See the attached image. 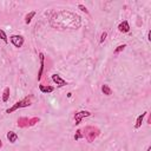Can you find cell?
<instances>
[{"mask_svg":"<svg viewBox=\"0 0 151 151\" xmlns=\"http://www.w3.org/2000/svg\"><path fill=\"white\" fill-rule=\"evenodd\" d=\"M50 24L57 30H78L82 26V18L70 11H58L50 18Z\"/></svg>","mask_w":151,"mask_h":151,"instance_id":"cell-1","label":"cell"},{"mask_svg":"<svg viewBox=\"0 0 151 151\" xmlns=\"http://www.w3.org/2000/svg\"><path fill=\"white\" fill-rule=\"evenodd\" d=\"M90 116H91V112H90V111H86V110H83V111L76 112V113H74V122H76V124L78 125V124L82 123V119H83L84 117H90Z\"/></svg>","mask_w":151,"mask_h":151,"instance_id":"cell-5","label":"cell"},{"mask_svg":"<svg viewBox=\"0 0 151 151\" xmlns=\"http://www.w3.org/2000/svg\"><path fill=\"white\" fill-rule=\"evenodd\" d=\"M102 92H103L105 96H111V95H112V90L110 89L109 85L104 84V85H102Z\"/></svg>","mask_w":151,"mask_h":151,"instance_id":"cell-14","label":"cell"},{"mask_svg":"<svg viewBox=\"0 0 151 151\" xmlns=\"http://www.w3.org/2000/svg\"><path fill=\"white\" fill-rule=\"evenodd\" d=\"M9 93H11V90H9V87H5V89H4V92H3V102H4V103L8 102V99H9Z\"/></svg>","mask_w":151,"mask_h":151,"instance_id":"cell-13","label":"cell"},{"mask_svg":"<svg viewBox=\"0 0 151 151\" xmlns=\"http://www.w3.org/2000/svg\"><path fill=\"white\" fill-rule=\"evenodd\" d=\"M31 104H32V97H31V96H27V97H25L24 99H21V100H19V102H17L12 107L7 109V110H6V113H12V112L17 111L18 109L27 107V106H30Z\"/></svg>","mask_w":151,"mask_h":151,"instance_id":"cell-3","label":"cell"},{"mask_svg":"<svg viewBox=\"0 0 151 151\" xmlns=\"http://www.w3.org/2000/svg\"><path fill=\"white\" fill-rule=\"evenodd\" d=\"M52 80H53V83L54 84H57L59 87H62V86H65V85H67V82L66 80H64L62 77H60L58 73H54V74H52Z\"/></svg>","mask_w":151,"mask_h":151,"instance_id":"cell-7","label":"cell"},{"mask_svg":"<svg viewBox=\"0 0 151 151\" xmlns=\"http://www.w3.org/2000/svg\"><path fill=\"white\" fill-rule=\"evenodd\" d=\"M78 8L80 9V11H82V12H85L86 14H89V11H87V8L84 6V5H82V4H79L78 5Z\"/></svg>","mask_w":151,"mask_h":151,"instance_id":"cell-19","label":"cell"},{"mask_svg":"<svg viewBox=\"0 0 151 151\" xmlns=\"http://www.w3.org/2000/svg\"><path fill=\"white\" fill-rule=\"evenodd\" d=\"M38 117H33V118H27V117H21L18 119V126L19 128H27V126H33L34 124H37L39 122Z\"/></svg>","mask_w":151,"mask_h":151,"instance_id":"cell-4","label":"cell"},{"mask_svg":"<svg viewBox=\"0 0 151 151\" xmlns=\"http://www.w3.org/2000/svg\"><path fill=\"white\" fill-rule=\"evenodd\" d=\"M36 15V12L34 11H32V12H30L28 14H26V17H25V24H30V23H31L32 21V18Z\"/></svg>","mask_w":151,"mask_h":151,"instance_id":"cell-15","label":"cell"},{"mask_svg":"<svg viewBox=\"0 0 151 151\" xmlns=\"http://www.w3.org/2000/svg\"><path fill=\"white\" fill-rule=\"evenodd\" d=\"M106 37H107V33H106V32H103V33H102V36H100V40H99V43H100V44H103V43L105 42Z\"/></svg>","mask_w":151,"mask_h":151,"instance_id":"cell-20","label":"cell"},{"mask_svg":"<svg viewBox=\"0 0 151 151\" xmlns=\"http://www.w3.org/2000/svg\"><path fill=\"white\" fill-rule=\"evenodd\" d=\"M9 40H11V43L18 48H20L24 45V37H21V36H11Z\"/></svg>","mask_w":151,"mask_h":151,"instance_id":"cell-6","label":"cell"},{"mask_svg":"<svg viewBox=\"0 0 151 151\" xmlns=\"http://www.w3.org/2000/svg\"><path fill=\"white\" fill-rule=\"evenodd\" d=\"M39 90L43 93H51V92L54 91V87L53 86H48V85H39Z\"/></svg>","mask_w":151,"mask_h":151,"instance_id":"cell-12","label":"cell"},{"mask_svg":"<svg viewBox=\"0 0 151 151\" xmlns=\"http://www.w3.org/2000/svg\"><path fill=\"white\" fill-rule=\"evenodd\" d=\"M6 137H7V139L9 140V143H15L17 140H18V135L15 134V132H13V131H8L7 132V135H6Z\"/></svg>","mask_w":151,"mask_h":151,"instance_id":"cell-11","label":"cell"},{"mask_svg":"<svg viewBox=\"0 0 151 151\" xmlns=\"http://www.w3.org/2000/svg\"><path fill=\"white\" fill-rule=\"evenodd\" d=\"M39 59H40V68H39V73H38V79H42L43 72H44V62H45V56L44 53H39Z\"/></svg>","mask_w":151,"mask_h":151,"instance_id":"cell-9","label":"cell"},{"mask_svg":"<svg viewBox=\"0 0 151 151\" xmlns=\"http://www.w3.org/2000/svg\"><path fill=\"white\" fill-rule=\"evenodd\" d=\"M148 40H149V42L151 40V31H149V32H148Z\"/></svg>","mask_w":151,"mask_h":151,"instance_id":"cell-21","label":"cell"},{"mask_svg":"<svg viewBox=\"0 0 151 151\" xmlns=\"http://www.w3.org/2000/svg\"><path fill=\"white\" fill-rule=\"evenodd\" d=\"M1 148H3V140L0 139V149H1Z\"/></svg>","mask_w":151,"mask_h":151,"instance_id":"cell-23","label":"cell"},{"mask_svg":"<svg viewBox=\"0 0 151 151\" xmlns=\"http://www.w3.org/2000/svg\"><path fill=\"white\" fill-rule=\"evenodd\" d=\"M83 136L86 138V140L89 143H92L93 140L100 135V130L96 126H91V125H89V126H85L83 130Z\"/></svg>","mask_w":151,"mask_h":151,"instance_id":"cell-2","label":"cell"},{"mask_svg":"<svg viewBox=\"0 0 151 151\" xmlns=\"http://www.w3.org/2000/svg\"><path fill=\"white\" fill-rule=\"evenodd\" d=\"M0 39L3 40L4 43H8V39H7V36H6V33H5V31H3V30H0Z\"/></svg>","mask_w":151,"mask_h":151,"instance_id":"cell-17","label":"cell"},{"mask_svg":"<svg viewBox=\"0 0 151 151\" xmlns=\"http://www.w3.org/2000/svg\"><path fill=\"white\" fill-rule=\"evenodd\" d=\"M84 136H83V131L80 129H78L77 131H76V135H74V140H79V139H82Z\"/></svg>","mask_w":151,"mask_h":151,"instance_id":"cell-16","label":"cell"},{"mask_svg":"<svg viewBox=\"0 0 151 151\" xmlns=\"http://www.w3.org/2000/svg\"><path fill=\"white\" fill-rule=\"evenodd\" d=\"M151 150V146H148V149H146V151H150Z\"/></svg>","mask_w":151,"mask_h":151,"instance_id":"cell-24","label":"cell"},{"mask_svg":"<svg viewBox=\"0 0 151 151\" xmlns=\"http://www.w3.org/2000/svg\"><path fill=\"white\" fill-rule=\"evenodd\" d=\"M67 97H68V98H71V97H72V93H71V92H68V93H67Z\"/></svg>","mask_w":151,"mask_h":151,"instance_id":"cell-22","label":"cell"},{"mask_svg":"<svg viewBox=\"0 0 151 151\" xmlns=\"http://www.w3.org/2000/svg\"><path fill=\"white\" fill-rule=\"evenodd\" d=\"M118 31L120 33H128V32H130V25H129V23L126 21V20H124V21H122L118 25Z\"/></svg>","mask_w":151,"mask_h":151,"instance_id":"cell-8","label":"cell"},{"mask_svg":"<svg viewBox=\"0 0 151 151\" xmlns=\"http://www.w3.org/2000/svg\"><path fill=\"white\" fill-rule=\"evenodd\" d=\"M148 115V112H143L142 115H139L137 117V120H136V124H135V129H139L140 126H142V123H143V120H144V117Z\"/></svg>","mask_w":151,"mask_h":151,"instance_id":"cell-10","label":"cell"},{"mask_svg":"<svg viewBox=\"0 0 151 151\" xmlns=\"http://www.w3.org/2000/svg\"><path fill=\"white\" fill-rule=\"evenodd\" d=\"M125 47H126V45H125V44H123V45H119V46H117V48L115 50V52H113V53H115V54H118L119 52H122V51H123V50H124Z\"/></svg>","mask_w":151,"mask_h":151,"instance_id":"cell-18","label":"cell"}]
</instances>
